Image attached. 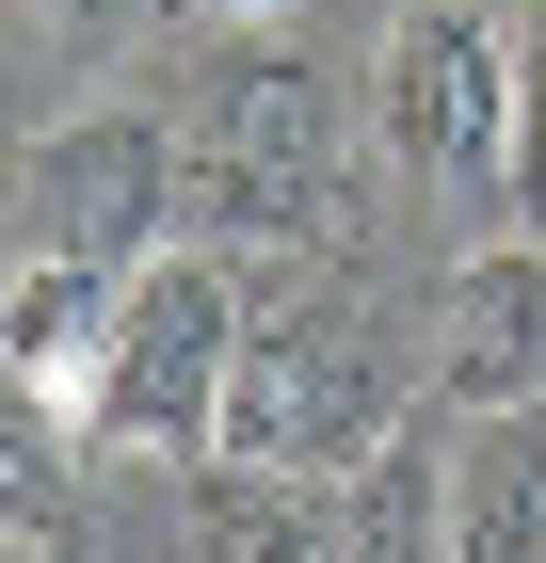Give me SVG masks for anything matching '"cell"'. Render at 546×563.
Returning <instances> with one entry per match:
<instances>
[{
    "label": "cell",
    "instance_id": "obj_2",
    "mask_svg": "<svg viewBox=\"0 0 546 563\" xmlns=\"http://www.w3.org/2000/svg\"><path fill=\"white\" fill-rule=\"evenodd\" d=\"M354 225V145H337L322 65H290L274 33H225L193 81V242H337Z\"/></svg>",
    "mask_w": 546,
    "mask_h": 563
},
{
    "label": "cell",
    "instance_id": "obj_7",
    "mask_svg": "<svg viewBox=\"0 0 546 563\" xmlns=\"http://www.w3.org/2000/svg\"><path fill=\"white\" fill-rule=\"evenodd\" d=\"M113 322H129V274H97V258H33V242H16V290H0V371H16V402H33V419L81 434L97 371H113Z\"/></svg>",
    "mask_w": 546,
    "mask_h": 563
},
{
    "label": "cell",
    "instance_id": "obj_8",
    "mask_svg": "<svg viewBox=\"0 0 546 563\" xmlns=\"http://www.w3.org/2000/svg\"><path fill=\"white\" fill-rule=\"evenodd\" d=\"M450 563H546V402L450 419Z\"/></svg>",
    "mask_w": 546,
    "mask_h": 563
},
{
    "label": "cell",
    "instance_id": "obj_11",
    "mask_svg": "<svg viewBox=\"0 0 546 563\" xmlns=\"http://www.w3.org/2000/svg\"><path fill=\"white\" fill-rule=\"evenodd\" d=\"M514 48H531V113H514V242H546V16H531Z\"/></svg>",
    "mask_w": 546,
    "mask_h": 563
},
{
    "label": "cell",
    "instance_id": "obj_12",
    "mask_svg": "<svg viewBox=\"0 0 546 563\" xmlns=\"http://www.w3.org/2000/svg\"><path fill=\"white\" fill-rule=\"evenodd\" d=\"M97 16H113V0H16V33H33V48H81Z\"/></svg>",
    "mask_w": 546,
    "mask_h": 563
},
{
    "label": "cell",
    "instance_id": "obj_9",
    "mask_svg": "<svg viewBox=\"0 0 546 563\" xmlns=\"http://www.w3.org/2000/svg\"><path fill=\"white\" fill-rule=\"evenodd\" d=\"M337 563H450V434H386L370 467L337 483Z\"/></svg>",
    "mask_w": 546,
    "mask_h": 563
},
{
    "label": "cell",
    "instance_id": "obj_13",
    "mask_svg": "<svg viewBox=\"0 0 546 563\" xmlns=\"http://www.w3.org/2000/svg\"><path fill=\"white\" fill-rule=\"evenodd\" d=\"M193 16H210V33H274L290 0H193Z\"/></svg>",
    "mask_w": 546,
    "mask_h": 563
},
{
    "label": "cell",
    "instance_id": "obj_4",
    "mask_svg": "<svg viewBox=\"0 0 546 563\" xmlns=\"http://www.w3.org/2000/svg\"><path fill=\"white\" fill-rule=\"evenodd\" d=\"M514 113H531V48L499 0H402L370 48V145L434 194H514Z\"/></svg>",
    "mask_w": 546,
    "mask_h": 563
},
{
    "label": "cell",
    "instance_id": "obj_6",
    "mask_svg": "<svg viewBox=\"0 0 546 563\" xmlns=\"http://www.w3.org/2000/svg\"><path fill=\"white\" fill-rule=\"evenodd\" d=\"M434 402L450 419H531L546 402V242H482L434 290Z\"/></svg>",
    "mask_w": 546,
    "mask_h": 563
},
{
    "label": "cell",
    "instance_id": "obj_5",
    "mask_svg": "<svg viewBox=\"0 0 546 563\" xmlns=\"http://www.w3.org/2000/svg\"><path fill=\"white\" fill-rule=\"evenodd\" d=\"M16 210H33V258L145 274V258L193 242V130H161V113H65V130L16 145Z\"/></svg>",
    "mask_w": 546,
    "mask_h": 563
},
{
    "label": "cell",
    "instance_id": "obj_10",
    "mask_svg": "<svg viewBox=\"0 0 546 563\" xmlns=\"http://www.w3.org/2000/svg\"><path fill=\"white\" fill-rule=\"evenodd\" d=\"M193 563H337V483L193 467Z\"/></svg>",
    "mask_w": 546,
    "mask_h": 563
},
{
    "label": "cell",
    "instance_id": "obj_3",
    "mask_svg": "<svg viewBox=\"0 0 546 563\" xmlns=\"http://www.w3.org/2000/svg\"><path fill=\"white\" fill-rule=\"evenodd\" d=\"M242 322H257V290H242L225 242L145 258L81 434H97V451H145V467H210V451H225V387H242Z\"/></svg>",
    "mask_w": 546,
    "mask_h": 563
},
{
    "label": "cell",
    "instance_id": "obj_1",
    "mask_svg": "<svg viewBox=\"0 0 546 563\" xmlns=\"http://www.w3.org/2000/svg\"><path fill=\"white\" fill-rule=\"evenodd\" d=\"M386 434H419V387H402V354L354 290H257L242 322V387H225V451L210 467H274V483H354Z\"/></svg>",
    "mask_w": 546,
    "mask_h": 563
}]
</instances>
